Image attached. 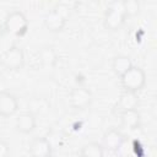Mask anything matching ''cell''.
<instances>
[{
    "label": "cell",
    "mask_w": 157,
    "mask_h": 157,
    "mask_svg": "<svg viewBox=\"0 0 157 157\" xmlns=\"http://www.w3.org/2000/svg\"><path fill=\"white\" fill-rule=\"evenodd\" d=\"M69 16H70V6L66 2H59L52 9V11H49L44 16L43 22L49 32L59 33L65 28Z\"/></svg>",
    "instance_id": "1"
},
{
    "label": "cell",
    "mask_w": 157,
    "mask_h": 157,
    "mask_svg": "<svg viewBox=\"0 0 157 157\" xmlns=\"http://www.w3.org/2000/svg\"><path fill=\"white\" fill-rule=\"evenodd\" d=\"M128 16L123 9L121 1H113L108 5L103 16V26L108 31H118L120 29Z\"/></svg>",
    "instance_id": "2"
},
{
    "label": "cell",
    "mask_w": 157,
    "mask_h": 157,
    "mask_svg": "<svg viewBox=\"0 0 157 157\" xmlns=\"http://www.w3.org/2000/svg\"><path fill=\"white\" fill-rule=\"evenodd\" d=\"M4 31L15 37H23L28 32V20L26 15L20 10L10 11L4 20Z\"/></svg>",
    "instance_id": "3"
},
{
    "label": "cell",
    "mask_w": 157,
    "mask_h": 157,
    "mask_svg": "<svg viewBox=\"0 0 157 157\" xmlns=\"http://www.w3.org/2000/svg\"><path fill=\"white\" fill-rule=\"evenodd\" d=\"M120 83L124 91L137 93L146 85V74L140 66H131L124 75L120 76Z\"/></svg>",
    "instance_id": "4"
},
{
    "label": "cell",
    "mask_w": 157,
    "mask_h": 157,
    "mask_svg": "<svg viewBox=\"0 0 157 157\" xmlns=\"http://www.w3.org/2000/svg\"><path fill=\"white\" fill-rule=\"evenodd\" d=\"M0 65L11 71L21 70L25 65L23 49L17 45H11L9 49L0 54Z\"/></svg>",
    "instance_id": "5"
},
{
    "label": "cell",
    "mask_w": 157,
    "mask_h": 157,
    "mask_svg": "<svg viewBox=\"0 0 157 157\" xmlns=\"http://www.w3.org/2000/svg\"><path fill=\"white\" fill-rule=\"evenodd\" d=\"M69 103L74 110H85L92 103V93L83 86L74 87L69 93Z\"/></svg>",
    "instance_id": "6"
},
{
    "label": "cell",
    "mask_w": 157,
    "mask_h": 157,
    "mask_svg": "<svg viewBox=\"0 0 157 157\" xmlns=\"http://www.w3.org/2000/svg\"><path fill=\"white\" fill-rule=\"evenodd\" d=\"M124 144H125L124 134L118 129H109L103 134L101 145L104 150H108L112 152H118Z\"/></svg>",
    "instance_id": "7"
},
{
    "label": "cell",
    "mask_w": 157,
    "mask_h": 157,
    "mask_svg": "<svg viewBox=\"0 0 157 157\" xmlns=\"http://www.w3.org/2000/svg\"><path fill=\"white\" fill-rule=\"evenodd\" d=\"M18 112V101L9 91H0V117L10 118Z\"/></svg>",
    "instance_id": "8"
},
{
    "label": "cell",
    "mask_w": 157,
    "mask_h": 157,
    "mask_svg": "<svg viewBox=\"0 0 157 157\" xmlns=\"http://www.w3.org/2000/svg\"><path fill=\"white\" fill-rule=\"evenodd\" d=\"M36 126H37V118L36 114L31 110L22 112L16 118L15 129L21 134H29L36 129Z\"/></svg>",
    "instance_id": "9"
},
{
    "label": "cell",
    "mask_w": 157,
    "mask_h": 157,
    "mask_svg": "<svg viewBox=\"0 0 157 157\" xmlns=\"http://www.w3.org/2000/svg\"><path fill=\"white\" fill-rule=\"evenodd\" d=\"M139 96L137 93H132V92H126L123 91L121 94L119 96L115 105H114V112L115 113H123L126 110H132L136 109L139 105Z\"/></svg>",
    "instance_id": "10"
},
{
    "label": "cell",
    "mask_w": 157,
    "mask_h": 157,
    "mask_svg": "<svg viewBox=\"0 0 157 157\" xmlns=\"http://www.w3.org/2000/svg\"><path fill=\"white\" fill-rule=\"evenodd\" d=\"M29 155L32 157H45L50 153H53V148H52V144L49 142V140L47 137H36L32 140V142L29 144Z\"/></svg>",
    "instance_id": "11"
},
{
    "label": "cell",
    "mask_w": 157,
    "mask_h": 157,
    "mask_svg": "<svg viewBox=\"0 0 157 157\" xmlns=\"http://www.w3.org/2000/svg\"><path fill=\"white\" fill-rule=\"evenodd\" d=\"M119 117H120V128L121 129L136 130L141 125V115L137 112V109L119 113Z\"/></svg>",
    "instance_id": "12"
},
{
    "label": "cell",
    "mask_w": 157,
    "mask_h": 157,
    "mask_svg": "<svg viewBox=\"0 0 157 157\" xmlns=\"http://www.w3.org/2000/svg\"><path fill=\"white\" fill-rule=\"evenodd\" d=\"M38 60L43 66H54L58 63V53L52 45H44L42 47L37 53Z\"/></svg>",
    "instance_id": "13"
},
{
    "label": "cell",
    "mask_w": 157,
    "mask_h": 157,
    "mask_svg": "<svg viewBox=\"0 0 157 157\" xmlns=\"http://www.w3.org/2000/svg\"><path fill=\"white\" fill-rule=\"evenodd\" d=\"M131 66H132V63L128 55H117L112 60V70L119 77L124 75Z\"/></svg>",
    "instance_id": "14"
},
{
    "label": "cell",
    "mask_w": 157,
    "mask_h": 157,
    "mask_svg": "<svg viewBox=\"0 0 157 157\" xmlns=\"http://www.w3.org/2000/svg\"><path fill=\"white\" fill-rule=\"evenodd\" d=\"M80 157H104V148L98 142H88L81 147Z\"/></svg>",
    "instance_id": "15"
},
{
    "label": "cell",
    "mask_w": 157,
    "mask_h": 157,
    "mask_svg": "<svg viewBox=\"0 0 157 157\" xmlns=\"http://www.w3.org/2000/svg\"><path fill=\"white\" fill-rule=\"evenodd\" d=\"M121 5H123V9H124L128 17L139 15L140 9H141V5H140L139 0H123Z\"/></svg>",
    "instance_id": "16"
},
{
    "label": "cell",
    "mask_w": 157,
    "mask_h": 157,
    "mask_svg": "<svg viewBox=\"0 0 157 157\" xmlns=\"http://www.w3.org/2000/svg\"><path fill=\"white\" fill-rule=\"evenodd\" d=\"M10 155V145L7 141L0 139V157H9Z\"/></svg>",
    "instance_id": "17"
},
{
    "label": "cell",
    "mask_w": 157,
    "mask_h": 157,
    "mask_svg": "<svg viewBox=\"0 0 157 157\" xmlns=\"http://www.w3.org/2000/svg\"><path fill=\"white\" fill-rule=\"evenodd\" d=\"M4 26H2V23H0V38L2 37V34H4Z\"/></svg>",
    "instance_id": "18"
},
{
    "label": "cell",
    "mask_w": 157,
    "mask_h": 157,
    "mask_svg": "<svg viewBox=\"0 0 157 157\" xmlns=\"http://www.w3.org/2000/svg\"><path fill=\"white\" fill-rule=\"evenodd\" d=\"M45 157H55L53 153H50V155H48V156H45Z\"/></svg>",
    "instance_id": "19"
}]
</instances>
